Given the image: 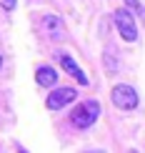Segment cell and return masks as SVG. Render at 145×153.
<instances>
[{
	"mask_svg": "<svg viewBox=\"0 0 145 153\" xmlns=\"http://www.w3.org/2000/svg\"><path fill=\"white\" fill-rule=\"evenodd\" d=\"M98 116H100V103H98V100H83L80 105L73 108L70 120H73L75 128L83 131V128H90V126L98 120Z\"/></svg>",
	"mask_w": 145,
	"mask_h": 153,
	"instance_id": "1",
	"label": "cell"
},
{
	"mask_svg": "<svg viewBox=\"0 0 145 153\" xmlns=\"http://www.w3.org/2000/svg\"><path fill=\"white\" fill-rule=\"evenodd\" d=\"M110 100L115 108H120V111H133V108H138V93L135 88L125 85V83H120V85H115L110 91Z\"/></svg>",
	"mask_w": 145,
	"mask_h": 153,
	"instance_id": "2",
	"label": "cell"
},
{
	"mask_svg": "<svg viewBox=\"0 0 145 153\" xmlns=\"http://www.w3.org/2000/svg\"><path fill=\"white\" fill-rule=\"evenodd\" d=\"M115 25H118V30H120L123 40H128V43L138 40V25H135V18H133V13L128 8L115 10Z\"/></svg>",
	"mask_w": 145,
	"mask_h": 153,
	"instance_id": "3",
	"label": "cell"
},
{
	"mask_svg": "<svg viewBox=\"0 0 145 153\" xmlns=\"http://www.w3.org/2000/svg\"><path fill=\"white\" fill-rule=\"evenodd\" d=\"M75 98H78V91H75V88H53V93L48 95L45 105L50 111H60V108H65L68 103H73Z\"/></svg>",
	"mask_w": 145,
	"mask_h": 153,
	"instance_id": "4",
	"label": "cell"
},
{
	"mask_svg": "<svg viewBox=\"0 0 145 153\" xmlns=\"http://www.w3.org/2000/svg\"><path fill=\"white\" fill-rule=\"evenodd\" d=\"M60 65L65 68V73H68V75H73V78H75V83H80V85H88V75L78 68V63H75L70 55L63 53V55H60Z\"/></svg>",
	"mask_w": 145,
	"mask_h": 153,
	"instance_id": "5",
	"label": "cell"
},
{
	"mask_svg": "<svg viewBox=\"0 0 145 153\" xmlns=\"http://www.w3.org/2000/svg\"><path fill=\"white\" fill-rule=\"evenodd\" d=\"M43 25H45V33L50 38H55V40H60V38L65 35V30H63L65 25H63V20L58 15H45V18H43Z\"/></svg>",
	"mask_w": 145,
	"mask_h": 153,
	"instance_id": "6",
	"label": "cell"
},
{
	"mask_svg": "<svg viewBox=\"0 0 145 153\" xmlns=\"http://www.w3.org/2000/svg\"><path fill=\"white\" fill-rule=\"evenodd\" d=\"M35 80H38V85H43V88H53L55 83H58V73L50 65H40L38 73H35Z\"/></svg>",
	"mask_w": 145,
	"mask_h": 153,
	"instance_id": "7",
	"label": "cell"
},
{
	"mask_svg": "<svg viewBox=\"0 0 145 153\" xmlns=\"http://www.w3.org/2000/svg\"><path fill=\"white\" fill-rule=\"evenodd\" d=\"M103 58H105V68H108V73H118V71H120V63H118V58L110 53V48L105 50Z\"/></svg>",
	"mask_w": 145,
	"mask_h": 153,
	"instance_id": "8",
	"label": "cell"
},
{
	"mask_svg": "<svg viewBox=\"0 0 145 153\" xmlns=\"http://www.w3.org/2000/svg\"><path fill=\"white\" fill-rule=\"evenodd\" d=\"M125 8H128L130 13H135V15H143L145 18V5L138 3V0H125Z\"/></svg>",
	"mask_w": 145,
	"mask_h": 153,
	"instance_id": "9",
	"label": "cell"
},
{
	"mask_svg": "<svg viewBox=\"0 0 145 153\" xmlns=\"http://www.w3.org/2000/svg\"><path fill=\"white\" fill-rule=\"evenodd\" d=\"M18 5V0H0V8H5V10H13Z\"/></svg>",
	"mask_w": 145,
	"mask_h": 153,
	"instance_id": "10",
	"label": "cell"
},
{
	"mask_svg": "<svg viewBox=\"0 0 145 153\" xmlns=\"http://www.w3.org/2000/svg\"><path fill=\"white\" fill-rule=\"evenodd\" d=\"M88 153H105V151H88Z\"/></svg>",
	"mask_w": 145,
	"mask_h": 153,
	"instance_id": "11",
	"label": "cell"
},
{
	"mask_svg": "<svg viewBox=\"0 0 145 153\" xmlns=\"http://www.w3.org/2000/svg\"><path fill=\"white\" fill-rule=\"evenodd\" d=\"M0 68H3V55H0Z\"/></svg>",
	"mask_w": 145,
	"mask_h": 153,
	"instance_id": "12",
	"label": "cell"
},
{
	"mask_svg": "<svg viewBox=\"0 0 145 153\" xmlns=\"http://www.w3.org/2000/svg\"><path fill=\"white\" fill-rule=\"evenodd\" d=\"M128 153H138V151H128Z\"/></svg>",
	"mask_w": 145,
	"mask_h": 153,
	"instance_id": "13",
	"label": "cell"
},
{
	"mask_svg": "<svg viewBox=\"0 0 145 153\" xmlns=\"http://www.w3.org/2000/svg\"><path fill=\"white\" fill-rule=\"evenodd\" d=\"M20 153H25V151H20Z\"/></svg>",
	"mask_w": 145,
	"mask_h": 153,
	"instance_id": "14",
	"label": "cell"
}]
</instances>
